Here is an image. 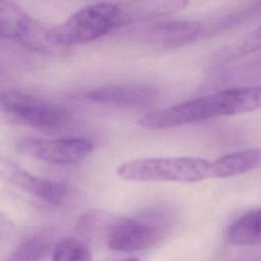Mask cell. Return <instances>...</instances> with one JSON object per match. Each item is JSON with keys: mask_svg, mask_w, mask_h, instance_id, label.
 <instances>
[{"mask_svg": "<svg viewBox=\"0 0 261 261\" xmlns=\"http://www.w3.org/2000/svg\"><path fill=\"white\" fill-rule=\"evenodd\" d=\"M257 110H261V84L210 93L152 111L139 123L148 129H164Z\"/></svg>", "mask_w": 261, "mask_h": 261, "instance_id": "obj_1", "label": "cell"}, {"mask_svg": "<svg viewBox=\"0 0 261 261\" xmlns=\"http://www.w3.org/2000/svg\"><path fill=\"white\" fill-rule=\"evenodd\" d=\"M117 174L132 181L199 182L211 177V161L199 157L143 158L124 162Z\"/></svg>", "mask_w": 261, "mask_h": 261, "instance_id": "obj_2", "label": "cell"}, {"mask_svg": "<svg viewBox=\"0 0 261 261\" xmlns=\"http://www.w3.org/2000/svg\"><path fill=\"white\" fill-rule=\"evenodd\" d=\"M116 29V3L88 5L60 24L49 29L55 47H70L95 41Z\"/></svg>", "mask_w": 261, "mask_h": 261, "instance_id": "obj_3", "label": "cell"}, {"mask_svg": "<svg viewBox=\"0 0 261 261\" xmlns=\"http://www.w3.org/2000/svg\"><path fill=\"white\" fill-rule=\"evenodd\" d=\"M168 226L161 216L115 217L105 237L109 249L133 253L150 249L166 236Z\"/></svg>", "mask_w": 261, "mask_h": 261, "instance_id": "obj_4", "label": "cell"}, {"mask_svg": "<svg viewBox=\"0 0 261 261\" xmlns=\"http://www.w3.org/2000/svg\"><path fill=\"white\" fill-rule=\"evenodd\" d=\"M0 106L18 122L41 129L62 127L69 119V113L65 108L16 90L1 92Z\"/></svg>", "mask_w": 261, "mask_h": 261, "instance_id": "obj_5", "label": "cell"}, {"mask_svg": "<svg viewBox=\"0 0 261 261\" xmlns=\"http://www.w3.org/2000/svg\"><path fill=\"white\" fill-rule=\"evenodd\" d=\"M15 147L22 154L59 165L79 163L93 151V144L81 138H21L16 142Z\"/></svg>", "mask_w": 261, "mask_h": 261, "instance_id": "obj_6", "label": "cell"}, {"mask_svg": "<svg viewBox=\"0 0 261 261\" xmlns=\"http://www.w3.org/2000/svg\"><path fill=\"white\" fill-rule=\"evenodd\" d=\"M138 24L128 32L130 38L157 49L182 47L195 40L202 31L199 22L191 20H150Z\"/></svg>", "mask_w": 261, "mask_h": 261, "instance_id": "obj_7", "label": "cell"}, {"mask_svg": "<svg viewBox=\"0 0 261 261\" xmlns=\"http://www.w3.org/2000/svg\"><path fill=\"white\" fill-rule=\"evenodd\" d=\"M0 179L52 206L63 201L67 190L64 184L32 174L3 157H0Z\"/></svg>", "mask_w": 261, "mask_h": 261, "instance_id": "obj_8", "label": "cell"}, {"mask_svg": "<svg viewBox=\"0 0 261 261\" xmlns=\"http://www.w3.org/2000/svg\"><path fill=\"white\" fill-rule=\"evenodd\" d=\"M190 0H128L116 3V29L172 15Z\"/></svg>", "mask_w": 261, "mask_h": 261, "instance_id": "obj_9", "label": "cell"}, {"mask_svg": "<svg viewBox=\"0 0 261 261\" xmlns=\"http://www.w3.org/2000/svg\"><path fill=\"white\" fill-rule=\"evenodd\" d=\"M157 96L156 91L142 85H109L91 90L85 94L93 102L122 108L142 107L152 103Z\"/></svg>", "mask_w": 261, "mask_h": 261, "instance_id": "obj_10", "label": "cell"}, {"mask_svg": "<svg viewBox=\"0 0 261 261\" xmlns=\"http://www.w3.org/2000/svg\"><path fill=\"white\" fill-rule=\"evenodd\" d=\"M261 167V147L236 151L211 161V177L225 178Z\"/></svg>", "mask_w": 261, "mask_h": 261, "instance_id": "obj_11", "label": "cell"}, {"mask_svg": "<svg viewBox=\"0 0 261 261\" xmlns=\"http://www.w3.org/2000/svg\"><path fill=\"white\" fill-rule=\"evenodd\" d=\"M227 241L237 247L261 246V207L237 218L227 229Z\"/></svg>", "mask_w": 261, "mask_h": 261, "instance_id": "obj_12", "label": "cell"}, {"mask_svg": "<svg viewBox=\"0 0 261 261\" xmlns=\"http://www.w3.org/2000/svg\"><path fill=\"white\" fill-rule=\"evenodd\" d=\"M33 18L8 0H0V38L21 43Z\"/></svg>", "mask_w": 261, "mask_h": 261, "instance_id": "obj_13", "label": "cell"}, {"mask_svg": "<svg viewBox=\"0 0 261 261\" xmlns=\"http://www.w3.org/2000/svg\"><path fill=\"white\" fill-rule=\"evenodd\" d=\"M52 245L51 232L44 228L23 239L6 261H42Z\"/></svg>", "mask_w": 261, "mask_h": 261, "instance_id": "obj_14", "label": "cell"}, {"mask_svg": "<svg viewBox=\"0 0 261 261\" xmlns=\"http://www.w3.org/2000/svg\"><path fill=\"white\" fill-rule=\"evenodd\" d=\"M259 50H261V25L239 40L227 44L214 52L212 61L216 63H224L255 53Z\"/></svg>", "mask_w": 261, "mask_h": 261, "instance_id": "obj_15", "label": "cell"}, {"mask_svg": "<svg viewBox=\"0 0 261 261\" xmlns=\"http://www.w3.org/2000/svg\"><path fill=\"white\" fill-rule=\"evenodd\" d=\"M115 217L105 211L92 209L84 212L76 221V230L87 240H95L106 237L108 228Z\"/></svg>", "mask_w": 261, "mask_h": 261, "instance_id": "obj_16", "label": "cell"}, {"mask_svg": "<svg viewBox=\"0 0 261 261\" xmlns=\"http://www.w3.org/2000/svg\"><path fill=\"white\" fill-rule=\"evenodd\" d=\"M52 261H92V254L84 242L67 237L55 244Z\"/></svg>", "mask_w": 261, "mask_h": 261, "instance_id": "obj_17", "label": "cell"}, {"mask_svg": "<svg viewBox=\"0 0 261 261\" xmlns=\"http://www.w3.org/2000/svg\"><path fill=\"white\" fill-rule=\"evenodd\" d=\"M13 227L14 224L10 217L6 213L0 211V242L8 238V236L12 232Z\"/></svg>", "mask_w": 261, "mask_h": 261, "instance_id": "obj_18", "label": "cell"}, {"mask_svg": "<svg viewBox=\"0 0 261 261\" xmlns=\"http://www.w3.org/2000/svg\"><path fill=\"white\" fill-rule=\"evenodd\" d=\"M124 261H139L137 259H127V260H124Z\"/></svg>", "mask_w": 261, "mask_h": 261, "instance_id": "obj_19", "label": "cell"}]
</instances>
